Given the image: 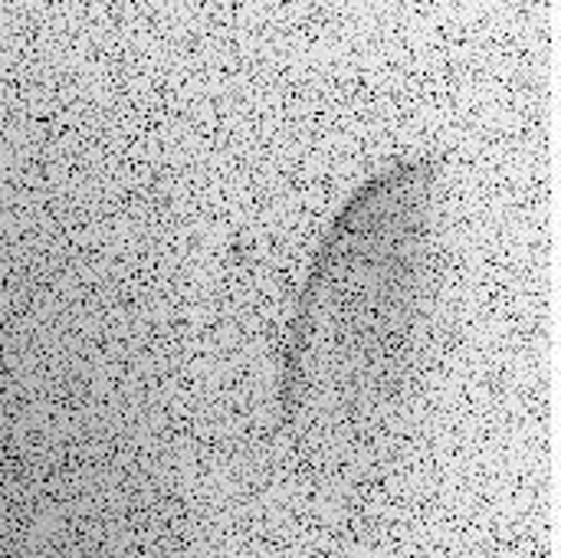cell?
<instances>
[{
  "instance_id": "cell-1",
  "label": "cell",
  "mask_w": 561,
  "mask_h": 558,
  "mask_svg": "<svg viewBox=\"0 0 561 558\" xmlns=\"http://www.w3.org/2000/svg\"><path fill=\"white\" fill-rule=\"evenodd\" d=\"M431 161L371 178L335 217L293 326L286 414L306 457L362 470L401 428L440 306Z\"/></svg>"
}]
</instances>
